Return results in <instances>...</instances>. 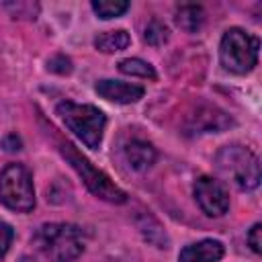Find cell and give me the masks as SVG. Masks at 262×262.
I'll return each instance as SVG.
<instances>
[{
    "label": "cell",
    "instance_id": "cell-1",
    "mask_svg": "<svg viewBox=\"0 0 262 262\" xmlns=\"http://www.w3.org/2000/svg\"><path fill=\"white\" fill-rule=\"evenodd\" d=\"M35 248L47 262H74L84 252V237L76 225L45 223L33 235Z\"/></svg>",
    "mask_w": 262,
    "mask_h": 262
},
{
    "label": "cell",
    "instance_id": "cell-3",
    "mask_svg": "<svg viewBox=\"0 0 262 262\" xmlns=\"http://www.w3.org/2000/svg\"><path fill=\"white\" fill-rule=\"evenodd\" d=\"M217 172L239 190H254L260 184V160L244 145H225L215 156Z\"/></svg>",
    "mask_w": 262,
    "mask_h": 262
},
{
    "label": "cell",
    "instance_id": "cell-6",
    "mask_svg": "<svg viewBox=\"0 0 262 262\" xmlns=\"http://www.w3.org/2000/svg\"><path fill=\"white\" fill-rule=\"evenodd\" d=\"M61 154H63V158L72 164V168L78 172V176L84 180V184L88 186V190H90L92 194H96V196L102 199V201L117 203V205H121V203L127 201V194H125L102 170L94 168L72 143H63V145H61Z\"/></svg>",
    "mask_w": 262,
    "mask_h": 262
},
{
    "label": "cell",
    "instance_id": "cell-16",
    "mask_svg": "<svg viewBox=\"0 0 262 262\" xmlns=\"http://www.w3.org/2000/svg\"><path fill=\"white\" fill-rule=\"evenodd\" d=\"M143 39H145V43H149V45H154V47H160V45H164V43L170 39V29H168L162 20L151 18V20L147 23L145 31H143Z\"/></svg>",
    "mask_w": 262,
    "mask_h": 262
},
{
    "label": "cell",
    "instance_id": "cell-9",
    "mask_svg": "<svg viewBox=\"0 0 262 262\" xmlns=\"http://www.w3.org/2000/svg\"><path fill=\"white\" fill-rule=\"evenodd\" d=\"M94 90L98 92V96L117 102V104H131L137 102L143 96V86L137 84H129V82H121V80H98Z\"/></svg>",
    "mask_w": 262,
    "mask_h": 262
},
{
    "label": "cell",
    "instance_id": "cell-2",
    "mask_svg": "<svg viewBox=\"0 0 262 262\" xmlns=\"http://www.w3.org/2000/svg\"><path fill=\"white\" fill-rule=\"evenodd\" d=\"M55 113L63 125L90 149H98L102 143L106 117L94 104H78L72 100H61L55 106Z\"/></svg>",
    "mask_w": 262,
    "mask_h": 262
},
{
    "label": "cell",
    "instance_id": "cell-5",
    "mask_svg": "<svg viewBox=\"0 0 262 262\" xmlns=\"http://www.w3.org/2000/svg\"><path fill=\"white\" fill-rule=\"evenodd\" d=\"M0 201L16 213H29L35 209L33 174L27 166L8 164L0 172Z\"/></svg>",
    "mask_w": 262,
    "mask_h": 262
},
{
    "label": "cell",
    "instance_id": "cell-11",
    "mask_svg": "<svg viewBox=\"0 0 262 262\" xmlns=\"http://www.w3.org/2000/svg\"><path fill=\"white\" fill-rule=\"evenodd\" d=\"M123 154H125L127 164L135 172H145L147 168H151L156 164V158H158L156 147L143 139H131L129 143H125Z\"/></svg>",
    "mask_w": 262,
    "mask_h": 262
},
{
    "label": "cell",
    "instance_id": "cell-13",
    "mask_svg": "<svg viewBox=\"0 0 262 262\" xmlns=\"http://www.w3.org/2000/svg\"><path fill=\"white\" fill-rule=\"evenodd\" d=\"M131 43V37L127 31L117 29V31H104L100 35L94 37V47L102 53H115V51H123L127 49Z\"/></svg>",
    "mask_w": 262,
    "mask_h": 262
},
{
    "label": "cell",
    "instance_id": "cell-17",
    "mask_svg": "<svg viewBox=\"0 0 262 262\" xmlns=\"http://www.w3.org/2000/svg\"><path fill=\"white\" fill-rule=\"evenodd\" d=\"M6 10L12 12V16L16 18H35L37 12H39V4H33V2H8L4 4Z\"/></svg>",
    "mask_w": 262,
    "mask_h": 262
},
{
    "label": "cell",
    "instance_id": "cell-4",
    "mask_svg": "<svg viewBox=\"0 0 262 262\" xmlns=\"http://www.w3.org/2000/svg\"><path fill=\"white\" fill-rule=\"evenodd\" d=\"M258 49L260 41L258 37L246 33L239 27H231L223 33L219 43V59L221 66L237 76H244L254 70L258 63Z\"/></svg>",
    "mask_w": 262,
    "mask_h": 262
},
{
    "label": "cell",
    "instance_id": "cell-8",
    "mask_svg": "<svg viewBox=\"0 0 262 262\" xmlns=\"http://www.w3.org/2000/svg\"><path fill=\"white\" fill-rule=\"evenodd\" d=\"M229 125H231V119L227 117V113L211 104L199 106L196 113L188 117V129L194 133H219Z\"/></svg>",
    "mask_w": 262,
    "mask_h": 262
},
{
    "label": "cell",
    "instance_id": "cell-15",
    "mask_svg": "<svg viewBox=\"0 0 262 262\" xmlns=\"http://www.w3.org/2000/svg\"><path fill=\"white\" fill-rule=\"evenodd\" d=\"M129 6L131 4L127 0H94L92 2V10L96 12V16H100L104 20L125 14L129 10Z\"/></svg>",
    "mask_w": 262,
    "mask_h": 262
},
{
    "label": "cell",
    "instance_id": "cell-19",
    "mask_svg": "<svg viewBox=\"0 0 262 262\" xmlns=\"http://www.w3.org/2000/svg\"><path fill=\"white\" fill-rule=\"evenodd\" d=\"M14 239V229L6 223V221H0V260L6 256V252L10 250V244Z\"/></svg>",
    "mask_w": 262,
    "mask_h": 262
},
{
    "label": "cell",
    "instance_id": "cell-20",
    "mask_svg": "<svg viewBox=\"0 0 262 262\" xmlns=\"http://www.w3.org/2000/svg\"><path fill=\"white\" fill-rule=\"evenodd\" d=\"M262 225L260 223H254L252 225V229L248 231V246L252 248V252H256V254H260L262 252Z\"/></svg>",
    "mask_w": 262,
    "mask_h": 262
},
{
    "label": "cell",
    "instance_id": "cell-18",
    "mask_svg": "<svg viewBox=\"0 0 262 262\" xmlns=\"http://www.w3.org/2000/svg\"><path fill=\"white\" fill-rule=\"evenodd\" d=\"M47 70L53 72V74H70L72 72V59L66 57V55H53L49 61H47Z\"/></svg>",
    "mask_w": 262,
    "mask_h": 262
},
{
    "label": "cell",
    "instance_id": "cell-7",
    "mask_svg": "<svg viewBox=\"0 0 262 262\" xmlns=\"http://www.w3.org/2000/svg\"><path fill=\"white\" fill-rule=\"evenodd\" d=\"M192 192H194V201L199 203V207H201V211L205 215L221 217V215L227 213L229 194H227L225 186L217 178H211V176L196 178V182L192 186Z\"/></svg>",
    "mask_w": 262,
    "mask_h": 262
},
{
    "label": "cell",
    "instance_id": "cell-10",
    "mask_svg": "<svg viewBox=\"0 0 262 262\" xmlns=\"http://www.w3.org/2000/svg\"><path fill=\"white\" fill-rule=\"evenodd\" d=\"M223 254L225 248L219 239H201L182 248L178 254V262H219Z\"/></svg>",
    "mask_w": 262,
    "mask_h": 262
},
{
    "label": "cell",
    "instance_id": "cell-12",
    "mask_svg": "<svg viewBox=\"0 0 262 262\" xmlns=\"http://www.w3.org/2000/svg\"><path fill=\"white\" fill-rule=\"evenodd\" d=\"M174 23L186 33H196L205 23V10L196 4H182L174 12Z\"/></svg>",
    "mask_w": 262,
    "mask_h": 262
},
{
    "label": "cell",
    "instance_id": "cell-14",
    "mask_svg": "<svg viewBox=\"0 0 262 262\" xmlns=\"http://www.w3.org/2000/svg\"><path fill=\"white\" fill-rule=\"evenodd\" d=\"M119 72L121 74H127V76H137V78H143V80H156L158 74L154 70L151 63L139 59V57H127V59H121L119 63Z\"/></svg>",
    "mask_w": 262,
    "mask_h": 262
}]
</instances>
